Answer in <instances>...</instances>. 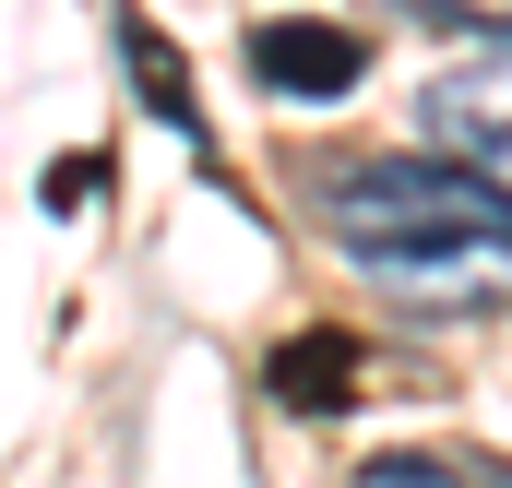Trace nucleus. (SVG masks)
I'll list each match as a JSON object with an SVG mask.
<instances>
[{"label": "nucleus", "mask_w": 512, "mask_h": 488, "mask_svg": "<svg viewBox=\"0 0 512 488\" xmlns=\"http://www.w3.org/2000/svg\"><path fill=\"white\" fill-rule=\"evenodd\" d=\"M465 227H512V191H489L453 155H370V167H334L322 179V239L346 250V262L429 250V239H465Z\"/></svg>", "instance_id": "obj_1"}, {"label": "nucleus", "mask_w": 512, "mask_h": 488, "mask_svg": "<svg viewBox=\"0 0 512 488\" xmlns=\"http://www.w3.org/2000/svg\"><path fill=\"white\" fill-rule=\"evenodd\" d=\"M417 143L453 155V167H477L489 191H512V24H489L465 60L429 72V96H417Z\"/></svg>", "instance_id": "obj_2"}, {"label": "nucleus", "mask_w": 512, "mask_h": 488, "mask_svg": "<svg viewBox=\"0 0 512 488\" xmlns=\"http://www.w3.org/2000/svg\"><path fill=\"white\" fill-rule=\"evenodd\" d=\"M393 310H441V322H477V310H512V227H465V239L429 250H382L358 262Z\"/></svg>", "instance_id": "obj_3"}, {"label": "nucleus", "mask_w": 512, "mask_h": 488, "mask_svg": "<svg viewBox=\"0 0 512 488\" xmlns=\"http://www.w3.org/2000/svg\"><path fill=\"white\" fill-rule=\"evenodd\" d=\"M358 72H370L358 24H310V12L251 24V84H262V96H286V108H334V96H358Z\"/></svg>", "instance_id": "obj_4"}, {"label": "nucleus", "mask_w": 512, "mask_h": 488, "mask_svg": "<svg viewBox=\"0 0 512 488\" xmlns=\"http://www.w3.org/2000/svg\"><path fill=\"white\" fill-rule=\"evenodd\" d=\"M274 393H286L298 417H334V405L358 393V346H346V334H298V346H274Z\"/></svg>", "instance_id": "obj_5"}, {"label": "nucleus", "mask_w": 512, "mask_h": 488, "mask_svg": "<svg viewBox=\"0 0 512 488\" xmlns=\"http://www.w3.org/2000/svg\"><path fill=\"white\" fill-rule=\"evenodd\" d=\"M131 72H143V96H155L167 120H179V131H191V143H203V120H191V96H179V48H167L155 24H131Z\"/></svg>", "instance_id": "obj_6"}, {"label": "nucleus", "mask_w": 512, "mask_h": 488, "mask_svg": "<svg viewBox=\"0 0 512 488\" xmlns=\"http://www.w3.org/2000/svg\"><path fill=\"white\" fill-rule=\"evenodd\" d=\"M96 179H108L96 155H72V167H48V215H84V203H96Z\"/></svg>", "instance_id": "obj_7"}]
</instances>
